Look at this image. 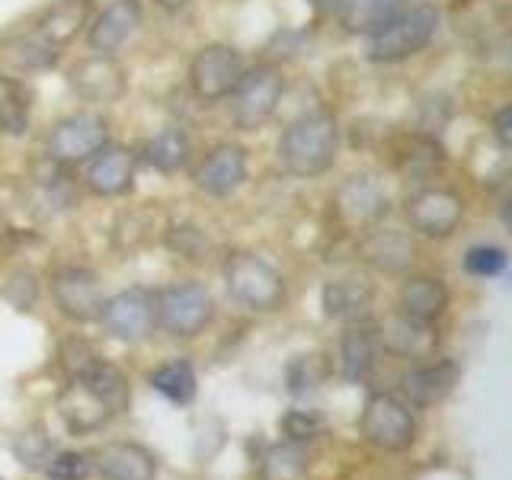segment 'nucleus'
Here are the masks:
<instances>
[{"instance_id": "23", "label": "nucleus", "mask_w": 512, "mask_h": 480, "mask_svg": "<svg viewBox=\"0 0 512 480\" xmlns=\"http://www.w3.org/2000/svg\"><path fill=\"white\" fill-rule=\"evenodd\" d=\"M58 416H61L64 426L80 436V432L103 429L116 413H112V407L106 404V400L96 397L87 384L68 381V388L58 394Z\"/></svg>"}, {"instance_id": "30", "label": "nucleus", "mask_w": 512, "mask_h": 480, "mask_svg": "<svg viewBox=\"0 0 512 480\" xmlns=\"http://www.w3.org/2000/svg\"><path fill=\"white\" fill-rule=\"evenodd\" d=\"M148 384L160 397H167L170 404H176V407H189L192 400H196V394H199L196 368H192L186 359H170L164 365H157L154 372L148 375Z\"/></svg>"}, {"instance_id": "34", "label": "nucleus", "mask_w": 512, "mask_h": 480, "mask_svg": "<svg viewBox=\"0 0 512 480\" xmlns=\"http://www.w3.org/2000/svg\"><path fill=\"white\" fill-rule=\"evenodd\" d=\"M96 359H100V352H96L87 340H80V336H68V340L58 346V362L68 378H77Z\"/></svg>"}, {"instance_id": "10", "label": "nucleus", "mask_w": 512, "mask_h": 480, "mask_svg": "<svg viewBox=\"0 0 512 480\" xmlns=\"http://www.w3.org/2000/svg\"><path fill=\"white\" fill-rule=\"evenodd\" d=\"M362 439L381 452H407L416 442V420L410 404L394 394H372L359 416Z\"/></svg>"}, {"instance_id": "12", "label": "nucleus", "mask_w": 512, "mask_h": 480, "mask_svg": "<svg viewBox=\"0 0 512 480\" xmlns=\"http://www.w3.org/2000/svg\"><path fill=\"white\" fill-rule=\"evenodd\" d=\"M250 176V151L237 141H215L212 148L192 164V186L212 199L237 192Z\"/></svg>"}, {"instance_id": "13", "label": "nucleus", "mask_w": 512, "mask_h": 480, "mask_svg": "<svg viewBox=\"0 0 512 480\" xmlns=\"http://www.w3.org/2000/svg\"><path fill=\"white\" fill-rule=\"evenodd\" d=\"M138 154L119 141H106L100 151L80 164V183L96 199H119L135 186Z\"/></svg>"}, {"instance_id": "7", "label": "nucleus", "mask_w": 512, "mask_h": 480, "mask_svg": "<svg viewBox=\"0 0 512 480\" xmlns=\"http://www.w3.org/2000/svg\"><path fill=\"white\" fill-rule=\"evenodd\" d=\"M464 215H468L464 196L445 183H423L404 199L407 228L426 240H448L461 228Z\"/></svg>"}, {"instance_id": "19", "label": "nucleus", "mask_w": 512, "mask_h": 480, "mask_svg": "<svg viewBox=\"0 0 512 480\" xmlns=\"http://www.w3.org/2000/svg\"><path fill=\"white\" fill-rule=\"evenodd\" d=\"M378 288L368 276L359 272H346V276H336L324 285L320 292V308L330 320H340V324H356V320H368L375 308Z\"/></svg>"}, {"instance_id": "18", "label": "nucleus", "mask_w": 512, "mask_h": 480, "mask_svg": "<svg viewBox=\"0 0 512 480\" xmlns=\"http://www.w3.org/2000/svg\"><path fill=\"white\" fill-rule=\"evenodd\" d=\"M144 20V7L141 0H109L103 10H93L90 23H87V48L90 52H103V55H116L119 48L135 36Z\"/></svg>"}, {"instance_id": "36", "label": "nucleus", "mask_w": 512, "mask_h": 480, "mask_svg": "<svg viewBox=\"0 0 512 480\" xmlns=\"http://www.w3.org/2000/svg\"><path fill=\"white\" fill-rule=\"evenodd\" d=\"M266 471H269L272 477H282V480L301 474V471H304L301 452H298V448H292V445L272 448V452H269V461H266Z\"/></svg>"}, {"instance_id": "1", "label": "nucleus", "mask_w": 512, "mask_h": 480, "mask_svg": "<svg viewBox=\"0 0 512 480\" xmlns=\"http://www.w3.org/2000/svg\"><path fill=\"white\" fill-rule=\"evenodd\" d=\"M343 151V128L336 112L308 109L282 128L276 141L279 167L295 180H317L333 170Z\"/></svg>"}, {"instance_id": "33", "label": "nucleus", "mask_w": 512, "mask_h": 480, "mask_svg": "<svg viewBox=\"0 0 512 480\" xmlns=\"http://www.w3.org/2000/svg\"><path fill=\"white\" fill-rule=\"evenodd\" d=\"M90 471L93 464L84 452H55L45 458V474L52 480H84Z\"/></svg>"}, {"instance_id": "11", "label": "nucleus", "mask_w": 512, "mask_h": 480, "mask_svg": "<svg viewBox=\"0 0 512 480\" xmlns=\"http://www.w3.org/2000/svg\"><path fill=\"white\" fill-rule=\"evenodd\" d=\"M71 93L87 106H112L128 93V71L116 55L90 52L64 71Z\"/></svg>"}, {"instance_id": "39", "label": "nucleus", "mask_w": 512, "mask_h": 480, "mask_svg": "<svg viewBox=\"0 0 512 480\" xmlns=\"http://www.w3.org/2000/svg\"><path fill=\"white\" fill-rule=\"evenodd\" d=\"M314 13H320V16H333V10L340 7V0H304Z\"/></svg>"}, {"instance_id": "17", "label": "nucleus", "mask_w": 512, "mask_h": 480, "mask_svg": "<svg viewBox=\"0 0 512 480\" xmlns=\"http://www.w3.org/2000/svg\"><path fill=\"white\" fill-rule=\"evenodd\" d=\"M90 16H93V0H52L45 10L32 16V23L26 29L42 45L61 55L64 48L77 42V36L87 32Z\"/></svg>"}, {"instance_id": "4", "label": "nucleus", "mask_w": 512, "mask_h": 480, "mask_svg": "<svg viewBox=\"0 0 512 480\" xmlns=\"http://www.w3.org/2000/svg\"><path fill=\"white\" fill-rule=\"evenodd\" d=\"M221 272H224V288H228V295L247 311L272 314V311H279L288 298L285 276L260 253L234 250L228 260H224Z\"/></svg>"}, {"instance_id": "35", "label": "nucleus", "mask_w": 512, "mask_h": 480, "mask_svg": "<svg viewBox=\"0 0 512 480\" xmlns=\"http://www.w3.org/2000/svg\"><path fill=\"white\" fill-rule=\"evenodd\" d=\"M167 244H170V250L186 256V260H199L202 250L208 247V240H205V234L199 228H192V224H180V228H170Z\"/></svg>"}, {"instance_id": "29", "label": "nucleus", "mask_w": 512, "mask_h": 480, "mask_svg": "<svg viewBox=\"0 0 512 480\" xmlns=\"http://www.w3.org/2000/svg\"><path fill=\"white\" fill-rule=\"evenodd\" d=\"M32 122V90L26 80L0 74V135L20 138Z\"/></svg>"}, {"instance_id": "31", "label": "nucleus", "mask_w": 512, "mask_h": 480, "mask_svg": "<svg viewBox=\"0 0 512 480\" xmlns=\"http://www.w3.org/2000/svg\"><path fill=\"white\" fill-rule=\"evenodd\" d=\"M509 266V253L500 244H474L464 253V272L474 279H496Z\"/></svg>"}, {"instance_id": "3", "label": "nucleus", "mask_w": 512, "mask_h": 480, "mask_svg": "<svg viewBox=\"0 0 512 480\" xmlns=\"http://www.w3.org/2000/svg\"><path fill=\"white\" fill-rule=\"evenodd\" d=\"M282 96H285V71L279 64L272 61L247 64V71L240 74L237 87L228 96L231 125L244 135L260 132L279 112Z\"/></svg>"}, {"instance_id": "2", "label": "nucleus", "mask_w": 512, "mask_h": 480, "mask_svg": "<svg viewBox=\"0 0 512 480\" xmlns=\"http://www.w3.org/2000/svg\"><path fill=\"white\" fill-rule=\"evenodd\" d=\"M442 13L436 4L416 0L400 10L388 26H381L375 36L365 39V55L375 64H400L410 61L416 55H423L432 45V39L439 36Z\"/></svg>"}, {"instance_id": "9", "label": "nucleus", "mask_w": 512, "mask_h": 480, "mask_svg": "<svg viewBox=\"0 0 512 480\" xmlns=\"http://www.w3.org/2000/svg\"><path fill=\"white\" fill-rule=\"evenodd\" d=\"M109 135V119L100 109H77L61 116L45 135V160H52L58 167H80L90 154H96Z\"/></svg>"}, {"instance_id": "14", "label": "nucleus", "mask_w": 512, "mask_h": 480, "mask_svg": "<svg viewBox=\"0 0 512 480\" xmlns=\"http://www.w3.org/2000/svg\"><path fill=\"white\" fill-rule=\"evenodd\" d=\"M48 288H52L55 308L68 320H74V324H93V320H100L106 298H103L100 276L93 269L77 263L58 266L52 272V279H48Z\"/></svg>"}, {"instance_id": "32", "label": "nucleus", "mask_w": 512, "mask_h": 480, "mask_svg": "<svg viewBox=\"0 0 512 480\" xmlns=\"http://www.w3.org/2000/svg\"><path fill=\"white\" fill-rule=\"evenodd\" d=\"M279 426L288 442H311L317 436H324V429H327L324 416L314 410H288Z\"/></svg>"}, {"instance_id": "20", "label": "nucleus", "mask_w": 512, "mask_h": 480, "mask_svg": "<svg viewBox=\"0 0 512 480\" xmlns=\"http://www.w3.org/2000/svg\"><path fill=\"white\" fill-rule=\"evenodd\" d=\"M359 256H362L365 266L384 272V276H400V272H407L413 266L416 247H413V240H410L407 231L375 224V228L362 231Z\"/></svg>"}, {"instance_id": "21", "label": "nucleus", "mask_w": 512, "mask_h": 480, "mask_svg": "<svg viewBox=\"0 0 512 480\" xmlns=\"http://www.w3.org/2000/svg\"><path fill=\"white\" fill-rule=\"evenodd\" d=\"M461 378V368L452 359H439V362H420L416 368L400 378V391H404L407 404L413 407H436L455 391V384Z\"/></svg>"}, {"instance_id": "6", "label": "nucleus", "mask_w": 512, "mask_h": 480, "mask_svg": "<svg viewBox=\"0 0 512 480\" xmlns=\"http://www.w3.org/2000/svg\"><path fill=\"white\" fill-rule=\"evenodd\" d=\"M247 71V58L231 42H208L196 48L186 68V87L199 103L215 106L224 103L237 87L240 74Z\"/></svg>"}, {"instance_id": "25", "label": "nucleus", "mask_w": 512, "mask_h": 480, "mask_svg": "<svg viewBox=\"0 0 512 480\" xmlns=\"http://www.w3.org/2000/svg\"><path fill=\"white\" fill-rule=\"evenodd\" d=\"M138 160H144L157 173H180L192 164V138L186 135L183 125H164L160 132H154L148 141L141 144V151H135Z\"/></svg>"}, {"instance_id": "5", "label": "nucleus", "mask_w": 512, "mask_h": 480, "mask_svg": "<svg viewBox=\"0 0 512 480\" xmlns=\"http://www.w3.org/2000/svg\"><path fill=\"white\" fill-rule=\"evenodd\" d=\"M151 298H154V327L176 336V340L199 336L215 317V298L196 279H176L151 292Z\"/></svg>"}, {"instance_id": "28", "label": "nucleus", "mask_w": 512, "mask_h": 480, "mask_svg": "<svg viewBox=\"0 0 512 480\" xmlns=\"http://www.w3.org/2000/svg\"><path fill=\"white\" fill-rule=\"evenodd\" d=\"M0 58L13 64L16 71L36 74V71H52L61 55L52 52L48 45H42L29 29H20V32H10V36L0 39Z\"/></svg>"}, {"instance_id": "41", "label": "nucleus", "mask_w": 512, "mask_h": 480, "mask_svg": "<svg viewBox=\"0 0 512 480\" xmlns=\"http://www.w3.org/2000/svg\"><path fill=\"white\" fill-rule=\"evenodd\" d=\"M404 4H416V0H404Z\"/></svg>"}, {"instance_id": "22", "label": "nucleus", "mask_w": 512, "mask_h": 480, "mask_svg": "<svg viewBox=\"0 0 512 480\" xmlns=\"http://www.w3.org/2000/svg\"><path fill=\"white\" fill-rule=\"evenodd\" d=\"M93 468L106 480H154L157 477V458L151 448L138 442H106L90 455Z\"/></svg>"}, {"instance_id": "24", "label": "nucleus", "mask_w": 512, "mask_h": 480, "mask_svg": "<svg viewBox=\"0 0 512 480\" xmlns=\"http://www.w3.org/2000/svg\"><path fill=\"white\" fill-rule=\"evenodd\" d=\"M378 330L372 327V320H356L346 324L340 336V368L346 381H365L375 372L378 365Z\"/></svg>"}, {"instance_id": "40", "label": "nucleus", "mask_w": 512, "mask_h": 480, "mask_svg": "<svg viewBox=\"0 0 512 480\" xmlns=\"http://www.w3.org/2000/svg\"><path fill=\"white\" fill-rule=\"evenodd\" d=\"M192 0H154V7H160V10H167V13H180L183 7H189Z\"/></svg>"}, {"instance_id": "26", "label": "nucleus", "mask_w": 512, "mask_h": 480, "mask_svg": "<svg viewBox=\"0 0 512 480\" xmlns=\"http://www.w3.org/2000/svg\"><path fill=\"white\" fill-rule=\"evenodd\" d=\"M404 7V0H340V7L333 10V20L346 36L368 39L381 26H388Z\"/></svg>"}, {"instance_id": "8", "label": "nucleus", "mask_w": 512, "mask_h": 480, "mask_svg": "<svg viewBox=\"0 0 512 480\" xmlns=\"http://www.w3.org/2000/svg\"><path fill=\"white\" fill-rule=\"evenodd\" d=\"M330 212L349 231L375 228V224H381L384 218H388V212H391L388 186H384V180H381L378 173H372V170L349 173L333 189Z\"/></svg>"}, {"instance_id": "15", "label": "nucleus", "mask_w": 512, "mask_h": 480, "mask_svg": "<svg viewBox=\"0 0 512 480\" xmlns=\"http://www.w3.org/2000/svg\"><path fill=\"white\" fill-rule=\"evenodd\" d=\"M378 330V346L388 356L407 359V362H429L439 352V330L432 320L410 317L404 311H394L381 320Z\"/></svg>"}, {"instance_id": "27", "label": "nucleus", "mask_w": 512, "mask_h": 480, "mask_svg": "<svg viewBox=\"0 0 512 480\" xmlns=\"http://www.w3.org/2000/svg\"><path fill=\"white\" fill-rule=\"evenodd\" d=\"M397 311H404L410 317H420V320H436L445 314L448 308V285L439 276H426V272H416V276H407L400 282V292H397Z\"/></svg>"}, {"instance_id": "16", "label": "nucleus", "mask_w": 512, "mask_h": 480, "mask_svg": "<svg viewBox=\"0 0 512 480\" xmlns=\"http://www.w3.org/2000/svg\"><path fill=\"white\" fill-rule=\"evenodd\" d=\"M100 324L122 343H141L154 330V298L148 288H122L103 301Z\"/></svg>"}, {"instance_id": "37", "label": "nucleus", "mask_w": 512, "mask_h": 480, "mask_svg": "<svg viewBox=\"0 0 512 480\" xmlns=\"http://www.w3.org/2000/svg\"><path fill=\"white\" fill-rule=\"evenodd\" d=\"M314 362H317V356H298L292 365H288V384H292V391H295V394L317 388L320 378H324L320 372H317V375L311 372Z\"/></svg>"}, {"instance_id": "38", "label": "nucleus", "mask_w": 512, "mask_h": 480, "mask_svg": "<svg viewBox=\"0 0 512 480\" xmlns=\"http://www.w3.org/2000/svg\"><path fill=\"white\" fill-rule=\"evenodd\" d=\"M490 135H493L496 144H500V151L512 148V106L509 103H503L490 116Z\"/></svg>"}]
</instances>
